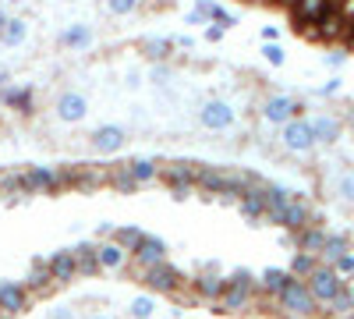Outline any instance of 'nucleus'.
Returning a JSON list of instances; mask_svg holds the SVG:
<instances>
[{
    "label": "nucleus",
    "instance_id": "f257e3e1",
    "mask_svg": "<svg viewBox=\"0 0 354 319\" xmlns=\"http://www.w3.org/2000/svg\"><path fill=\"white\" fill-rule=\"evenodd\" d=\"M64 185H71V174L57 170V167H32V170L18 174V188H21V195L57 192V188H64Z\"/></svg>",
    "mask_w": 354,
    "mask_h": 319
},
{
    "label": "nucleus",
    "instance_id": "f03ea898",
    "mask_svg": "<svg viewBox=\"0 0 354 319\" xmlns=\"http://www.w3.org/2000/svg\"><path fill=\"white\" fill-rule=\"evenodd\" d=\"M277 305H280L287 316H294V319H312V316L319 312V305H315V298L308 295L305 280H294V277H290V284L283 287V291L277 295Z\"/></svg>",
    "mask_w": 354,
    "mask_h": 319
},
{
    "label": "nucleus",
    "instance_id": "7ed1b4c3",
    "mask_svg": "<svg viewBox=\"0 0 354 319\" xmlns=\"http://www.w3.org/2000/svg\"><path fill=\"white\" fill-rule=\"evenodd\" d=\"M305 287H308V295L315 298V305L326 309V305L344 291V280L337 277V270H333V266H322V263H319V266L312 270V277L305 280Z\"/></svg>",
    "mask_w": 354,
    "mask_h": 319
},
{
    "label": "nucleus",
    "instance_id": "20e7f679",
    "mask_svg": "<svg viewBox=\"0 0 354 319\" xmlns=\"http://www.w3.org/2000/svg\"><path fill=\"white\" fill-rule=\"evenodd\" d=\"M234 121H238V113H234V107L227 100H205L198 107V125L205 131H227Z\"/></svg>",
    "mask_w": 354,
    "mask_h": 319
},
{
    "label": "nucleus",
    "instance_id": "39448f33",
    "mask_svg": "<svg viewBox=\"0 0 354 319\" xmlns=\"http://www.w3.org/2000/svg\"><path fill=\"white\" fill-rule=\"evenodd\" d=\"M301 100H294V96H287V93H277V96H270L262 103V118L270 121V125H287V121H294V118H301Z\"/></svg>",
    "mask_w": 354,
    "mask_h": 319
},
{
    "label": "nucleus",
    "instance_id": "423d86ee",
    "mask_svg": "<svg viewBox=\"0 0 354 319\" xmlns=\"http://www.w3.org/2000/svg\"><path fill=\"white\" fill-rule=\"evenodd\" d=\"M280 142L287 153H312L315 149V138H312V128H308V118H294L283 125L280 131Z\"/></svg>",
    "mask_w": 354,
    "mask_h": 319
},
{
    "label": "nucleus",
    "instance_id": "0eeeda50",
    "mask_svg": "<svg viewBox=\"0 0 354 319\" xmlns=\"http://www.w3.org/2000/svg\"><path fill=\"white\" fill-rule=\"evenodd\" d=\"M142 280H145V287H149V291H156V295H174L177 287H181V273H177V266H170V263L149 266V270L142 273Z\"/></svg>",
    "mask_w": 354,
    "mask_h": 319
},
{
    "label": "nucleus",
    "instance_id": "6e6552de",
    "mask_svg": "<svg viewBox=\"0 0 354 319\" xmlns=\"http://www.w3.org/2000/svg\"><path fill=\"white\" fill-rule=\"evenodd\" d=\"M131 263H135V270H138V273H145L149 266L167 263V241H160V238H153V235H145V238H142V245L131 252Z\"/></svg>",
    "mask_w": 354,
    "mask_h": 319
},
{
    "label": "nucleus",
    "instance_id": "1a4fd4ad",
    "mask_svg": "<svg viewBox=\"0 0 354 319\" xmlns=\"http://www.w3.org/2000/svg\"><path fill=\"white\" fill-rule=\"evenodd\" d=\"M344 36H351V18L340 8H330L326 15L319 18V25H315V39L333 43V39H344Z\"/></svg>",
    "mask_w": 354,
    "mask_h": 319
},
{
    "label": "nucleus",
    "instance_id": "9d476101",
    "mask_svg": "<svg viewBox=\"0 0 354 319\" xmlns=\"http://www.w3.org/2000/svg\"><path fill=\"white\" fill-rule=\"evenodd\" d=\"M308 128H312L315 146H333V142H340V135H344V121L337 118V113H315V118L308 121Z\"/></svg>",
    "mask_w": 354,
    "mask_h": 319
},
{
    "label": "nucleus",
    "instance_id": "9b49d317",
    "mask_svg": "<svg viewBox=\"0 0 354 319\" xmlns=\"http://www.w3.org/2000/svg\"><path fill=\"white\" fill-rule=\"evenodd\" d=\"M238 210H241V217H245L248 224H259V220L266 217V181H259V185H252V188L241 192Z\"/></svg>",
    "mask_w": 354,
    "mask_h": 319
},
{
    "label": "nucleus",
    "instance_id": "f8f14e48",
    "mask_svg": "<svg viewBox=\"0 0 354 319\" xmlns=\"http://www.w3.org/2000/svg\"><path fill=\"white\" fill-rule=\"evenodd\" d=\"M28 309V291L15 280H0V312L8 316H21Z\"/></svg>",
    "mask_w": 354,
    "mask_h": 319
},
{
    "label": "nucleus",
    "instance_id": "ddd939ff",
    "mask_svg": "<svg viewBox=\"0 0 354 319\" xmlns=\"http://www.w3.org/2000/svg\"><path fill=\"white\" fill-rule=\"evenodd\" d=\"M46 270H50L53 284H71V280L78 277V273H75V255H71V248H57V252H50Z\"/></svg>",
    "mask_w": 354,
    "mask_h": 319
},
{
    "label": "nucleus",
    "instance_id": "4468645a",
    "mask_svg": "<svg viewBox=\"0 0 354 319\" xmlns=\"http://www.w3.org/2000/svg\"><path fill=\"white\" fill-rule=\"evenodd\" d=\"M315 224V217H312V210H308V202L298 195V199H290L287 202V210H283V220H280V227H287V230H305V227H312Z\"/></svg>",
    "mask_w": 354,
    "mask_h": 319
},
{
    "label": "nucleus",
    "instance_id": "2eb2a0df",
    "mask_svg": "<svg viewBox=\"0 0 354 319\" xmlns=\"http://www.w3.org/2000/svg\"><path fill=\"white\" fill-rule=\"evenodd\" d=\"M330 8H337V0H298V4L290 8V15L305 28V25H319V18L326 15Z\"/></svg>",
    "mask_w": 354,
    "mask_h": 319
},
{
    "label": "nucleus",
    "instance_id": "dca6fc26",
    "mask_svg": "<svg viewBox=\"0 0 354 319\" xmlns=\"http://www.w3.org/2000/svg\"><path fill=\"white\" fill-rule=\"evenodd\" d=\"M88 142H93L96 153L110 156V153H117V149L124 146V128H121V125H103V128L93 131V138H88Z\"/></svg>",
    "mask_w": 354,
    "mask_h": 319
},
{
    "label": "nucleus",
    "instance_id": "f3484780",
    "mask_svg": "<svg viewBox=\"0 0 354 319\" xmlns=\"http://www.w3.org/2000/svg\"><path fill=\"white\" fill-rule=\"evenodd\" d=\"M85 113H88V100L82 93H61V100H57V118L68 125H78Z\"/></svg>",
    "mask_w": 354,
    "mask_h": 319
},
{
    "label": "nucleus",
    "instance_id": "a211bd4d",
    "mask_svg": "<svg viewBox=\"0 0 354 319\" xmlns=\"http://www.w3.org/2000/svg\"><path fill=\"white\" fill-rule=\"evenodd\" d=\"M128 259H131V252H124L117 241H103V245H96V263H100V270H124V266H128Z\"/></svg>",
    "mask_w": 354,
    "mask_h": 319
},
{
    "label": "nucleus",
    "instance_id": "6ab92c4d",
    "mask_svg": "<svg viewBox=\"0 0 354 319\" xmlns=\"http://www.w3.org/2000/svg\"><path fill=\"white\" fill-rule=\"evenodd\" d=\"M255 291H245V287H223V295L216 298V312H245L252 305Z\"/></svg>",
    "mask_w": 354,
    "mask_h": 319
},
{
    "label": "nucleus",
    "instance_id": "aec40b11",
    "mask_svg": "<svg viewBox=\"0 0 354 319\" xmlns=\"http://www.w3.org/2000/svg\"><path fill=\"white\" fill-rule=\"evenodd\" d=\"M223 287H227V277H220L216 270H202L195 277V295L205 298V302H216L223 295Z\"/></svg>",
    "mask_w": 354,
    "mask_h": 319
},
{
    "label": "nucleus",
    "instance_id": "412c9836",
    "mask_svg": "<svg viewBox=\"0 0 354 319\" xmlns=\"http://www.w3.org/2000/svg\"><path fill=\"white\" fill-rule=\"evenodd\" d=\"M71 255H75V273H78V277H96V273H100L96 245H93V241H78V245L71 248Z\"/></svg>",
    "mask_w": 354,
    "mask_h": 319
},
{
    "label": "nucleus",
    "instance_id": "4be33fe9",
    "mask_svg": "<svg viewBox=\"0 0 354 319\" xmlns=\"http://www.w3.org/2000/svg\"><path fill=\"white\" fill-rule=\"evenodd\" d=\"M21 287H25V291H36V295H46V291H50L53 277H50V270H46V259H32V266H28Z\"/></svg>",
    "mask_w": 354,
    "mask_h": 319
},
{
    "label": "nucleus",
    "instance_id": "5701e85b",
    "mask_svg": "<svg viewBox=\"0 0 354 319\" xmlns=\"http://www.w3.org/2000/svg\"><path fill=\"white\" fill-rule=\"evenodd\" d=\"M322 241H326V227H319V224H312V227H305V230H298V235H294V248L308 252V255H315V259H319V252H322Z\"/></svg>",
    "mask_w": 354,
    "mask_h": 319
},
{
    "label": "nucleus",
    "instance_id": "b1692460",
    "mask_svg": "<svg viewBox=\"0 0 354 319\" xmlns=\"http://www.w3.org/2000/svg\"><path fill=\"white\" fill-rule=\"evenodd\" d=\"M344 252H351V241H347V235H330V230H326V241H322L319 263H322V266H333V263H337V259H340Z\"/></svg>",
    "mask_w": 354,
    "mask_h": 319
},
{
    "label": "nucleus",
    "instance_id": "393cba45",
    "mask_svg": "<svg viewBox=\"0 0 354 319\" xmlns=\"http://www.w3.org/2000/svg\"><path fill=\"white\" fill-rule=\"evenodd\" d=\"M287 284H290V273L280 270V266H270V270H262V277H259V291H266L270 298H277Z\"/></svg>",
    "mask_w": 354,
    "mask_h": 319
},
{
    "label": "nucleus",
    "instance_id": "a878e982",
    "mask_svg": "<svg viewBox=\"0 0 354 319\" xmlns=\"http://www.w3.org/2000/svg\"><path fill=\"white\" fill-rule=\"evenodd\" d=\"M195 174H198V163H192V160H174L170 167L160 170V178H163V181H188V185H195Z\"/></svg>",
    "mask_w": 354,
    "mask_h": 319
},
{
    "label": "nucleus",
    "instance_id": "bb28decb",
    "mask_svg": "<svg viewBox=\"0 0 354 319\" xmlns=\"http://www.w3.org/2000/svg\"><path fill=\"white\" fill-rule=\"evenodd\" d=\"M128 174L135 178V185L142 188V185H149V181L160 178V163H156V160H131V163H128Z\"/></svg>",
    "mask_w": 354,
    "mask_h": 319
},
{
    "label": "nucleus",
    "instance_id": "cd10ccee",
    "mask_svg": "<svg viewBox=\"0 0 354 319\" xmlns=\"http://www.w3.org/2000/svg\"><path fill=\"white\" fill-rule=\"evenodd\" d=\"M315 266H319V259H315V255H308V252H294V259H290L287 273H290L294 280H308Z\"/></svg>",
    "mask_w": 354,
    "mask_h": 319
},
{
    "label": "nucleus",
    "instance_id": "c85d7f7f",
    "mask_svg": "<svg viewBox=\"0 0 354 319\" xmlns=\"http://www.w3.org/2000/svg\"><path fill=\"white\" fill-rule=\"evenodd\" d=\"M106 185H110V188H117L121 195H135V192H138L135 178L128 174V167H113V170H106Z\"/></svg>",
    "mask_w": 354,
    "mask_h": 319
},
{
    "label": "nucleus",
    "instance_id": "c756f323",
    "mask_svg": "<svg viewBox=\"0 0 354 319\" xmlns=\"http://www.w3.org/2000/svg\"><path fill=\"white\" fill-rule=\"evenodd\" d=\"M25 33H28V25L21 18H8V25L0 28V43H4V46H21Z\"/></svg>",
    "mask_w": 354,
    "mask_h": 319
},
{
    "label": "nucleus",
    "instance_id": "7c9ffc66",
    "mask_svg": "<svg viewBox=\"0 0 354 319\" xmlns=\"http://www.w3.org/2000/svg\"><path fill=\"white\" fill-rule=\"evenodd\" d=\"M142 238H145V230H142V227H117L110 241H117L124 252H135V248L142 245Z\"/></svg>",
    "mask_w": 354,
    "mask_h": 319
},
{
    "label": "nucleus",
    "instance_id": "2f4dec72",
    "mask_svg": "<svg viewBox=\"0 0 354 319\" xmlns=\"http://www.w3.org/2000/svg\"><path fill=\"white\" fill-rule=\"evenodd\" d=\"M88 39H93V28H88V25H71V28H64V33H61V46H88Z\"/></svg>",
    "mask_w": 354,
    "mask_h": 319
},
{
    "label": "nucleus",
    "instance_id": "473e14b6",
    "mask_svg": "<svg viewBox=\"0 0 354 319\" xmlns=\"http://www.w3.org/2000/svg\"><path fill=\"white\" fill-rule=\"evenodd\" d=\"M326 316H330V319H354V298L347 295V287L326 305Z\"/></svg>",
    "mask_w": 354,
    "mask_h": 319
},
{
    "label": "nucleus",
    "instance_id": "72a5a7b5",
    "mask_svg": "<svg viewBox=\"0 0 354 319\" xmlns=\"http://www.w3.org/2000/svg\"><path fill=\"white\" fill-rule=\"evenodd\" d=\"M170 50H174V39H167V36H149L142 43V53L149 57V61H163Z\"/></svg>",
    "mask_w": 354,
    "mask_h": 319
},
{
    "label": "nucleus",
    "instance_id": "f704fd0d",
    "mask_svg": "<svg viewBox=\"0 0 354 319\" xmlns=\"http://www.w3.org/2000/svg\"><path fill=\"white\" fill-rule=\"evenodd\" d=\"M156 316V298L153 295H138L131 302V319H153Z\"/></svg>",
    "mask_w": 354,
    "mask_h": 319
},
{
    "label": "nucleus",
    "instance_id": "c9c22d12",
    "mask_svg": "<svg viewBox=\"0 0 354 319\" xmlns=\"http://www.w3.org/2000/svg\"><path fill=\"white\" fill-rule=\"evenodd\" d=\"M227 284H230V287H245V291H259V277H255L252 270H245V266L234 270V273L227 277Z\"/></svg>",
    "mask_w": 354,
    "mask_h": 319
},
{
    "label": "nucleus",
    "instance_id": "e433bc0d",
    "mask_svg": "<svg viewBox=\"0 0 354 319\" xmlns=\"http://www.w3.org/2000/svg\"><path fill=\"white\" fill-rule=\"evenodd\" d=\"M4 103H8V107L25 110L28 103H32V89H4Z\"/></svg>",
    "mask_w": 354,
    "mask_h": 319
},
{
    "label": "nucleus",
    "instance_id": "4c0bfd02",
    "mask_svg": "<svg viewBox=\"0 0 354 319\" xmlns=\"http://www.w3.org/2000/svg\"><path fill=\"white\" fill-rule=\"evenodd\" d=\"M333 270H337V277L347 284V280L354 277V252H344V255L337 259V263H333Z\"/></svg>",
    "mask_w": 354,
    "mask_h": 319
},
{
    "label": "nucleus",
    "instance_id": "58836bf2",
    "mask_svg": "<svg viewBox=\"0 0 354 319\" xmlns=\"http://www.w3.org/2000/svg\"><path fill=\"white\" fill-rule=\"evenodd\" d=\"M337 195L347 199V202H354V170H344L340 178H337Z\"/></svg>",
    "mask_w": 354,
    "mask_h": 319
},
{
    "label": "nucleus",
    "instance_id": "ea45409f",
    "mask_svg": "<svg viewBox=\"0 0 354 319\" xmlns=\"http://www.w3.org/2000/svg\"><path fill=\"white\" fill-rule=\"evenodd\" d=\"M262 57H266V61H270L273 68H280V64L287 61V53H283L280 43H266V46H262Z\"/></svg>",
    "mask_w": 354,
    "mask_h": 319
},
{
    "label": "nucleus",
    "instance_id": "a19ab883",
    "mask_svg": "<svg viewBox=\"0 0 354 319\" xmlns=\"http://www.w3.org/2000/svg\"><path fill=\"white\" fill-rule=\"evenodd\" d=\"M106 8H110L113 15H131V11L138 8V0H106Z\"/></svg>",
    "mask_w": 354,
    "mask_h": 319
},
{
    "label": "nucleus",
    "instance_id": "79ce46f5",
    "mask_svg": "<svg viewBox=\"0 0 354 319\" xmlns=\"http://www.w3.org/2000/svg\"><path fill=\"white\" fill-rule=\"evenodd\" d=\"M167 188H170L174 199H188L195 192V185H188V181H167Z\"/></svg>",
    "mask_w": 354,
    "mask_h": 319
},
{
    "label": "nucleus",
    "instance_id": "37998d69",
    "mask_svg": "<svg viewBox=\"0 0 354 319\" xmlns=\"http://www.w3.org/2000/svg\"><path fill=\"white\" fill-rule=\"evenodd\" d=\"M213 21H216V28H223V33H227L230 25H238V18H234V15H227L223 8H216V11H213Z\"/></svg>",
    "mask_w": 354,
    "mask_h": 319
},
{
    "label": "nucleus",
    "instance_id": "c03bdc74",
    "mask_svg": "<svg viewBox=\"0 0 354 319\" xmlns=\"http://www.w3.org/2000/svg\"><path fill=\"white\" fill-rule=\"evenodd\" d=\"M322 61H326V68H344V64H347V53H344V50H330Z\"/></svg>",
    "mask_w": 354,
    "mask_h": 319
},
{
    "label": "nucleus",
    "instance_id": "a18cd8bd",
    "mask_svg": "<svg viewBox=\"0 0 354 319\" xmlns=\"http://www.w3.org/2000/svg\"><path fill=\"white\" fill-rule=\"evenodd\" d=\"M46 319H78V312H75L71 305H57V309H50Z\"/></svg>",
    "mask_w": 354,
    "mask_h": 319
},
{
    "label": "nucleus",
    "instance_id": "49530a36",
    "mask_svg": "<svg viewBox=\"0 0 354 319\" xmlns=\"http://www.w3.org/2000/svg\"><path fill=\"white\" fill-rule=\"evenodd\" d=\"M340 93V78H330L326 85H319V89H315V96H337Z\"/></svg>",
    "mask_w": 354,
    "mask_h": 319
},
{
    "label": "nucleus",
    "instance_id": "de8ad7c7",
    "mask_svg": "<svg viewBox=\"0 0 354 319\" xmlns=\"http://www.w3.org/2000/svg\"><path fill=\"white\" fill-rule=\"evenodd\" d=\"M216 8H220V4H213V0H198V4H195V15H198V18H213Z\"/></svg>",
    "mask_w": 354,
    "mask_h": 319
},
{
    "label": "nucleus",
    "instance_id": "09e8293b",
    "mask_svg": "<svg viewBox=\"0 0 354 319\" xmlns=\"http://www.w3.org/2000/svg\"><path fill=\"white\" fill-rule=\"evenodd\" d=\"M153 82H156V85H167V82H170V68H167V64H160V68L153 71Z\"/></svg>",
    "mask_w": 354,
    "mask_h": 319
},
{
    "label": "nucleus",
    "instance_id": "8fccbe9b",
    "mask_svg": "<svg viewBox=\"0 0 354 319\" xmlns=\"http://www.w3.org/2000/svg\"><path fill=\"white\" fill-rule=\"evenodd\" d=\"M277 36H280L277 25H266V28H262V39H266V43H277Z\"/></svg>",
    "mask_w": 354,
    "mask_h": 319
},
{
    "label": "nucleus",
    "instance_id": "3c124183",
    "mask_svg": "<svg viewBox=\"0 0 354 319\" xmlns=\"http://www.w3.org/2000/svg\"><path fill=\"white\" fill-rule=\"evenodd\" d=\"M220 36H223V28H216V25H213V28H205V39H209V43H216Z\"/></svg>",
    "mask_w": 354,
    "mask_h": 319
},
{
    "label": "nucleus",
    "instance_id": "603ef678",
    "mask_svg": "<svg viewBox=\"0 0 354 319\" xmlns=\"http://www.w3.org/2000/svg\"><path fill=\"white\" fill-rule=\"evenodd\" d=\"M174 46H185V50H192L195 43H192V36H177V39H174Z\"/></svg>",
    "mask_w": 354,
    "mask_h": 319
},
{
    "label": "nucleus",
    "instance_id": "864d4df0",
    "mask_svg": "<svg viewBox=\"0 0 354 319\" xmlns=\"http://www.w3.org/2000/svg\"><path fill=\"white\" fill-rule=\"evenodd\" d=\"M128 85H131V89H138V85H142V75H138V71H131V75H128Z\"/></svg>",
    "mask_w": 354,
    "mask_h": 319
},
{
    "label": "nucleus",
    "instance_id": "5fc2aeb1",
    "mask_svg": "<svg viewBox=\"0 0 354 319\" xmlns=\"http://www.w3.org/2000/svg\"><path fill=\"white\" fill-rule=\"evenodd\" d=\"M344 121H347V125H351V128H354V103H351V107H347V113H344Z\"/></svg>",
    "mask_w": 354,
    "mask_h": 319
},
{
    "label": "nucleus",
    "instance_id": "6e6d98bb",
    "mask_svg": "<svg viewBox=\"0 0 354 319\" xmlns=\"http://www.w3.org/2000/svg\"><path fill=\"white\" fill-rule=\"evenodd\" d=\"M344 287H347V295H351V298H354V277H351V280H347V284H344Z\"/></svg>",
    "mask_w": 354,
    "mask_h": 319
},
{
    "label": "nucleus",
    "instance_id": "4d7b16f0",
    "mask_svg": "<svg viewBox=\"0 0 354 319\" xmlns=\"http://www.w3.org/2000/svg\"><path fill=\"white\" fill-rule=\"evenodd\" d=\"M8 25V15H4V8H0V28H4Z\"/></svg>",
    "mask_w": 354,
    "mask_h": 319
},
{
    "label": "nucleus",
    "instance_id": "13d9d810",
    "mask_svg": "<svg viewBox=\"0 0 354 319\" xmlns=\"http://www.w3.org/2000/svg\"><path fill=\"white\" fill-rule=\"evenodd\" d=\"M88 319H110V316H88Z\"/></svg>",
    "mask_w": 354,
    "mask_h": 319
},
{
    "label": "nucleus",
    "instance_id": "bf43d9fd",
    "mask_svg": "<svg viewBox=\"0 0 354 319\" xmlns=\"http://www.w3.org/2000/svg\"><path fill=\"white\" fill-rule=\"evenodd\" d=\"M248 4H266V0H248Z\"/></svg>",
    "mask_w": 354,
    "mask_h": 319
},
{
    "label": "nucleus",
    "instance_id": "052dcab7",
    "mask_svg": "<svg viewBox=\"0 0 354 319\" xmlns=\"http://www.w3.org/2000/svg\"><path fill=\"white\" fill-rule=\"evenodd\" d=\"M351 33H354V21H351Z\"/></svg>",
    "mask_w": 354,
    "mask_h": 319
},
{
    "label": "nucleus",
    "instance_id": "680f3d73",
    "mask_svg": "<svg viewBox=\"0 0 354 319\" xmlns=\"http://www.w3.org/2000/svg\"><path fill=\"white\" fill-rule=\"evenodd\" d=\"M0 316H4V312H0Z\"/></svg>",
    "mask_w": 354,
    "mask_h": 319
}]
</instances>
